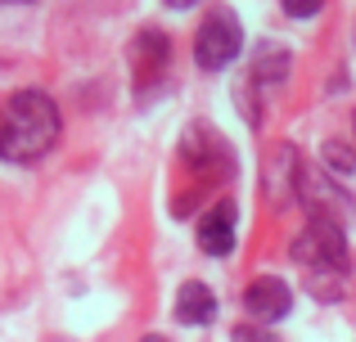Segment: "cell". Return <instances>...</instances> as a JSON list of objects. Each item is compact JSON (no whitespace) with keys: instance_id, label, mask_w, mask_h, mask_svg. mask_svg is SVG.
I'll use <instances>...</instances> for the list:
<instances>
[{"instance_id":"7c38bea8","label":"cell","mask_w":356,"mask_h":342,"mask_svg":"<svg viewBox=\"0 0 356 342\" xmlns=\"http://www.w3.org/2000/svg\"><path fill=\"white\" fill-rule=\"evenodd\" d=\"M230 338H235V342H280L275 334H266V329H248V325H239Z\"/></svg>"},{"instance_id":"4fadbf2b","label":"cell","mask_w":356,"mask_h":342,"mask_svg":"<svg viewBox=\"0 0 356 342\" xmlns=\"http://www.w3.org/2000/svg\"><path fill=\"white\" fill-rule=\"evenodd\" d=\"M167 9H190V5H199V0H163Z\"/></svg>"},{"instance_id":"7a4b0ae2","label":"cell","mask_w":356,"mask_h":342,"mask_svg":"<svg viewBox=\"0 0 356 342\" xmlns=\"http://www.w3.org/2000/svg\"><path fill=\"white\" fill-rule=\"evenodd\" d=\"M243 50V32H239V18L230 5H217L208 9V18L199 23L194 32V63L203 72H217V68H230Z\"/></svg>"},{"instance_id":"9c48e42d","label":"cell","mask_w":356,"mask_h":342,"mask_svg":"<svg viewBox=\"0 0 356 342\" xmlns=\"http://www.w3.org/2000/svg\"><path fill=\"white\" fill-rule=\"evenodd\" d=\"M284 77H289V50H280L275 41L257 45V54H252V72H248V81H252V86H280Z\"/></svg>"},{"instance_id":"5b68a950","label":"cell","mask_w":356,"mask_h":342,"mask_svg":"<svg viewBox=\"0 0 356 342\" xmlns=\"http://www.w3.org/2000/svg\"><path fill=\"white\" fill-rule=\"evenodd\" d=\"M293 176H298L293 144H270L266 167H261V189H266V203L275 212L284 207V203H293Z\"/></svg>"},{"instance_id":"8992f818","label":"cell","mask_w":356,"mask_h":342,"mask_svg":"<svg viewBox=\"0 0 356 342\" xmlns=\"http://www.w3.org/2000/svg\"><path fill=\"white\" fill-rule=\"evenodd\" d=\"M243 307H248L252 320H266V325H275V320L289 316V307H293V293H289L284 280H275V275H261V280H252L248 289H243Z\"/></svg>"},{"instance_id":"277c9868","label":"cell","mask_w":356,"mask_h":342,"mask_svg":"<svg viewBox=\"0 0 356 342\" xmlns=\"http://www.w3.org/2000/svg\"><path fill=\"white\" fill-rule=\"evenodd\" d=\"M167 59H172V41H167V32H158V27H145V32L131 41V68H136V86L149 90L158 77H163Z\"/></svg>"},{"instance_id":"6da1fadb","label":"cell","mask_w":356,"mask_h":342,"mask_svg":"<svg viewBox=\"0 0 356 342\" xmlns=\"http://www.w3.org/2000/svg\"><path fill=\"white\" fill-rule=\"evenodd\" d=\"M59 140V108L45 90H18L0 99V158L36 162Z\"/></svg>"},{"instance_id":"ba28073f","label":"cell","mask_w":356,"mask_h":342,"mask_svg":"<svg viewBox=\"0 0 356 342\" xmlns=\"http://www.w3.org/2000/svg\"><path fill=\"white\" fill-rule=\"evenodd\" d=\"M212 316H217V298H212L208 284H199V280L181 284V293H176V320L181 325H208Z\"/></svg>"},{"instance_id":"52a82bcc","label":"cell","mask_w":356,"mask_h":342,"mask_svg":"<svg viewBox=\"0 0 356 342\" xmlns=\"http://www.w3.org/2000/svg\"><path fill=\"white\" fill-rule=\"evenodd\" d=\"M199 248L208 257H226L235 248V203L221 198L217 207H208V216L199 221Z\"/></svg>"},{"instance_id":"8fae6325","label":"cell","mask_w":356,"mask_h":342,"mask_svg":"<svg viewBox=\"0 0 356 342\" xmlns=\"http://www.w3.org/2000/svg\"><path fill=\"white\" fill-rule=\"evenodd\" d=\"M321 5H325V0H284V14H293V18H312Z\"/></svg>"},{"instance_id":"5bb4252c","label":"cell","mask_w":356,"mask_h":342,"mask_svg":"<svg viewBox=\"0 0 356 342\" xmlns=\"http://www.w3.org/2000/svg\"><path fill=\"white\" fill-rule=\"evenodd\" d=\"M145 342H167V338H158V334H149V338H145Z\"/></svg>"},{"instance_id":"3957f363","label":"cell","mask_w":356,"mask_h":342,"mask_svg":"<svg viewBox=\"0 0 356 342\" xmlns=\"http://www.w3.org/2000/svg\"><path fill=\"white\" fill-rule=\"evenodd\" d=\"M289 253H293V262L307 266V271H343V262H348V239H343V230H339L334 216H312Z\"/></svg>"},{"instance_id":"30bf717a","label":"cell","mask_w":356,"mask_h":342,"mask_svg":"<svg viewBox=\"0 0 356 342\" xmlns=\"http://www.w3.org/2000/svg\"><path fill=\"white\" fill-rule=\"evenodd\" d=\"M325 162H330L334 171H352L356 167V162H352V149H348V144H339V140L325 144Z\"/></svg>"}]
</instances>
